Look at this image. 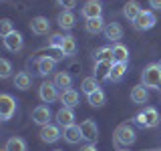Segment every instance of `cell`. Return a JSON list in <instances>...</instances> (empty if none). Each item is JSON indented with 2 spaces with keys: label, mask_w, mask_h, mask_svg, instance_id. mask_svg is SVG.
<instances>
[{
  "label": "cell",
  "mask_w": 161,
  "mask_h": 151,
  "mask_svg": "<svg viewBox=\"0 0 161 151\" xmlns=\"http://www.w3.org/2000/svg\"><path fill=\"white\" fill-rule=\"evenodd\" d=\"M113 60H101V63H95V75L97 79H109V73L113 69Z\"/></svg>",
  "instance_id": "44dd1931"
},
{
  "label": "cell",
  "mask_w": 161,
  "mask_h": 151,
  "mask_svg": "<svg viewBox=\"0 0 161 151\" xmlns=\"http://www.w3.org/2000/svg\"><path fill=\"white\" fill-rule=\"evenodd\" d=\"M50 117H53V113H50V107H48V105H38V107L32 111V121L36 125H40V127L48 125Z\"/></svg>",
  "instance_id": "8fae6325"
},
{
  "label": "cell",
  "mask_w": 161,
  "mask_h": 151,
  "mask_svg": "<svg viewBox=\"0 0 161 151\" xmlns=\"http://www.w3.org/2000/svg\"><path fill=\"white\" fill-rule=\"evenodd\" d=\"M141 81H143V87L159 89V87H161V67H159L157 63L145 67L143 75H141Z\"/></svg>",
  "instance_id": "6da1fadb"
},
{
  "label": "cell",
  "mask_w": 161,
  "mask_h": 151,
  "mask_svg": "<svg viewBox=\"0 0 161 151\" xmlns=\"http://www.w3.org/2000/svg\"><path fill=\"white\" fill-rule=\"evenodd\" d=\"M14 113H16V101L12 99V95H8V93L0 95V119L8 121V119H12Z\"/></svg>",
  "instance_id": "277c9868"
},
{
  "label": "cell",
  "mask_w": 161,
  "mask_h": 151,
  "mask_svg": "<svg viewBox=\"0 0 161 151\" xmlns=\"http://www.w3.org/2000/svg\"><path fill=\"white\" fill-rule=\"evenodd\" d=\"M2 42H4V47H6V50H10V53H18V50L24 47L22 34L16 32V30H14V32H10L8 36H4Z\"/></svg>",
  "instance_id": "30bf717a"
},
{
  "label": "cell",
  "mask_w": 161,
  "mask_h": 151,
  "mask_svg": "<svg viewBox=\"0 0 161 151\" xmlns=\"http://www.w3.org/2000/svg\"><path fill=\"white\" fill-rule=\"evenodd\" d=\"M113 60L115 63H127L129 60V48L125 44H115L113 47Z\"/></svg>",
  "instance_id": "cb8c5ba5"
},
{
  "label": "cell",
  "mask_w": 161,
  "mask_h": 151,
  "mask_svg": "<svg viewBox=\"0 0 161 151\" xmlns=\"http://www.w3.org/2000/svg\"><path fill=\"white\" fill-rule=\"evenodd\" d=\"M103 32H105V36L109 40H113V42H119V40L123 38V26H121L119 22H109Z\"/></svg>",
  "instance_id": "e0dca14e"
},
{
  "label": "cell",
  "mask_w": 161,
  "mask_h": 151,
  "mask_svg": "<svg viewBox=\"0 0 161 151\" xmlns=\"http://www.w3.org/2000/svg\"><path fill=\"white\" fill-rule=\"evenodd\" d=\"M149 4H151L155 10H161V0H149Z\"/></svg>",
  "instance_id": "8d00e7d4"
},
{
  "label": "cell",
  "mask_w": 161,
  "mask_h": 151,
  "mask_svg": "<svg viewBox=\"0 0 161 151\" xmlns=\"http://www.w3.org/2000/svg\"><path fill=\"white\" fill-rule=\"evenodd\" d=\"M80 14L85 16V20L99 18L101 14H103V6H101L99 0H87V2L83 4V8H80Z\"/></svg>",
  "instance_id": "ba28073f"
},
{
  "label": "cell",
  "mask_w": 161,
  "mask_h": 151,
  "mask_svg": "<svg viewBox=\"0 0 161 151\" xmlns=\"http://www.w3.org/2000/svg\"><path fill=\"white\" fill-rule=\"evenodd\" d=\"M58 87L54 83H50V81H44L42 85H40V89H38V97L44 101V103H53V101H57V99H60L58 97V91H57Z\"/></svg>",
  "instance_id": "5b68a950"
},
{
  "label": "cell",
  "mask_w": 161,
  "mask_h": 151,
  "mask_svg": "<svg viewBox=\"0 0 161 151\" xmlns=\"http://www.w3.org/2000/svg\"><path fill=\"white\" fill-rule=\"evenodd\" d=\"M54 64H57V60H53L48 54H44V57H40L36 60V69H38V73L42 75V77H48V75L53 73V70H54Z\"/></svg>",
  "instance_id": "2e32d148"
},
{
  "label": "cell",
  "mask_w": 161,
  "mask_h": 151,
  "mask_svg": "<svg viewBox=\"0 0 161 151\" xmlns=\"http://www.w3.org/2000/svg\"><path fill=\"white\" fill-rule=\"evenodd\" d=\"M155 22H157V18H155V14L151 12V10H143V12L137 16V20L133 22V26L141 30V32H145V30H149V28H153L155 26Z\"/></svg>",
  "instance_id": "8992f818"
},
{
  "label": "cell",
  "mask_w": 161,
  "mask_h": 151,
  "mask_svg": "<svg viewBox=\"0 0 161 151\" xmlns=\"http://www.w3.org/2000/svg\"><path fill=\"white\" fill-rule=\"evenodd\" d=\"M80 91H83V93H87V95L99 91V79L97 77H87L83 83H80Z\"/></svg>",
  "instance_id": "f1b7e54d"
},
{
  "label": "cell",
  "mask_w": 161,
  "mask_h": 151,
  "mask_svg": "<svg viewBox=\"0 0 161 151\" xmlns=\"http://www.w3.org/2000/svg\"><path fill=\"white\" fill-rule=\"evenodd\" d=\"M63 137V131H60L57 125H44L42 129H40V139L44 141V143H57V141Z\"/></svg>",
  "instance_id": "9c48e42d"
},
{
  "label": "cell",
  "mask_w": 161,
  "mask_h": 151,
  "mask_svg": "<svg viewBox=\"0 0 161 151\" xmlns=\"http://www.w3.org/2000/svg\"><path fill=\"white\" fill-rule=\"evenodd\" d=\"M10 32H14V28H12V22H10L8 18H4L2 22H0V34H2V38H4V36H8Z\"/></svg>",
  "instance_id": "d6a6232c"
},
{
  "label": "cell",
  "mask_w": 161,
  "mask_h": 151,
  "mask_svg": "<svg viewBox=\"0 0 161 151\" xmlns=\"http://www.w3.org/2000/svg\"><path fill=\"white\" fill-rule=\"evenodd\" d=\"M53 83L57 85V87H60L63 91H67V89H70V85H73V79H70L69 73H57Z\"/></svg>",
  "instance_id": "83f0119b"
},
{
  "label": "cell",
  "mask_w": 161,
  "mask_h": 151,
  "mask_svg": "<svg viewBox=\"0 0 161 151\" xmlns=\"http://www.w3.org/2000/svg\"><path fill=\"white\" fill-rule=\"evenodd\" d=\"M85 30H87L89 34H99L101 30H105L103 16H99V18H89L87 22H85Z\"/></svg>",
  "instance_id": "603a6c76"
},
{
  "label": "cell",
  "mask_w": 161,
  "mask_h": 151,
  "mask_svg": "<svg viewBox=\"0 0 161 151\" xmlns=\"http://www.w3.org/2000/svg\"><path fill=\"white\" fill-rule=\"evenodd\" d=\"M157 64H159V67H161V60H159V63H157Z\"/></svg>",
  "instance_id": "f35d334b"
},
{
  "label": "cell",
  "mask_w": 161,
  "mask_h": 151,
  "mask_svg": "<svg viewBox=\"0 0 161 151\" xmlns=\"http://www.w3.org/2000/svg\"><path fill=\"white\" fill-rule=\"evenodd\" d=\"M141 12H143V8H141V4L137 2V0H129V2H125V6H123V16L127 18V20L135 22Z\"/></svg>",
  "instance_id": "4fadbf2b"
},
{
  "label": "cell",
  "mask_w": 161,
  "mask_h": 151,
  "mask_svg": "<svg viewBox=\"0 0 161 151\" xmlns=\"http://www.w3.org/2000/svg\"><path fill=\"white\" fill-rule=\"evenodd\" d=\"M10 73H12V67H10V63H8L6 59H2V60H0V77H2V79H8Z\"/></svg>",
  "instance_id": "1f68e13d"
},
{
  "label": "cell",
  "mask_w": 161,
  "mask_h": 151,
  "mask_svg": "<svg viewBox=\"0 0 161 151\" xmlns=\"http://www.w3.org/2000/svg\"><path fill=\"white\" fill-rule=\"evenodd\" d=\"M30 30H32L34 34H47L48 30H50L48 18H44V16H34L32 20H30Z\"/></svg>",
  "instance_id": "9a60e30c"
},
{
  "label": "cell",
  "mask_w": 161,
  "mask_h": 151,
  "mask_svg": "<svg viewBox=\"0 0 161 151\" xmlns=\"http://www.w3.org/2000/svg\"><path fill=\"white\" fill-rule=\"evenodd\" d=\"M113 137H115V143H117V145H125V147H129V145L135 143L137 133H135V129L131 127V125L123 123V125H119V127L115 129Z\"/></svg>",
  "instance_id": "3957f363"
},
{
  "label": "cell",
  "mask_w": 161,
  "mask_h": 151,
  "mask_svg": "<svg viewBox=\"0 0 161 151\" xmlns=\"http://www.w3.org/2000/svg\"><path fill=\"white\" fill-rule=\"evenodd\" d=\"M89 97V105L91 107H103L105 105V93L103 91H95V93H91V95H87Z\"/></svg>",
  "instance_id": "f546056e"
},
{
  "label": "cell",
  "mask_w": 161,
  "mask_h": 151,
  "mask_svg": "<svg viewBox=\"0 0 161 151\" xmlns=\"http://www.w3.org/2000/svg\"><path fill=\"white\" fill-rule=\"evenodd\" d=\"M57 123L60 125V127H70V125H75V113H73V109H69V107H60L57 111Z\"/></svg>",
  "instance_id": "7c38bea8"
},
{
  "label": "cell",
  "mask_w": 161,
  "mask_h": 151,
  "mask_svg": "<svg viewBox=\"0 0 161 151\" xmlns=\"http://www.w3.org/2000/svg\"><path fill=\"white\" fill-rule=\"evenodd\" d=\"M63 137H64V141H67V143H70V145L79 143V141L83 139L80 125H70V127H64V129H63Z\"/></svg>",
  "instance_id": "5bb4252c"
},
{
  "label": "cell",
  "mask_w": 161,
  "mask_h": 151,
  "mask_svg": "<svg viewBox=\"0 0 161 151\" xmlns=\"http://www.w3.org/2000/svg\"><path fill=\"white\" fill-rule=\"evenodd\" d=\"M101 60H113V48H107V47L99 48L97 53H95V63H101Z\"/></svg>",
  "instance_id": "4dcf8cb0"
},
{
  "label": "cell",
  "mask_w": 161,
  "mask_h": 151,
  "mask_svg": "<svg viewBox=\"0 0 161 151\" xmlns=\"http://www.w3.org/2000/svg\"><path fill=\"white\" fill-rule=\"evenodd\" d=\"M131 101H133L135 105H143L149 101V93H147V87H143V85H137V87L131 89Z\"/></svg>",
  "instance_id": "d6986e66"
},
{
  "label": "cell",
  "mask_w": 161,
  "mask_h": 151,
  "mask_svg": "<svg viewBox=\"0 0 161 151\" xmlns=\"http://www.w3.org/2000/svg\"><path fill=\"white\" fill-rule=\"evenodd\" d=\"M48 57L53 59V60H60L64 57V53H63V48H53V47H48Z\"/></svg>",
  "instance_id": "e575fe53"
},
{
  "label": "cell",
  "mask_w": 161,
  "mask_h": 151,
  "mask_svg": "<svg viewBox=\"0 0 161 151\" xmlns=\"http://www.w3.org/2000/svg\"><path fill=\"white\" fill-rule=\"evenodd\" d=\"M63 42H64V36L63 34H53L48 40V47H53V48H60L63 47Z\"/></svg>",
  "instance_id": "836d02e7"
},
{
  "label": "cell",
  "mask_w": 161,
  "mask_h": 151,
  "mask_svg": "<svg viewBox=\"0 0 161 151\" xmlns=\"http://www.w3.org/2000/svg\"><path fill=\"white\" fill-rule=\"evenodd\" d=\"M4 151H26V143L20 137H10L4 145Z\"/></svg>",
  "instance_id": "4316f807"
},
{
  "label": "cell",
  "mask_w": 161,
  "mask_h": 151,
  "mask_svg": "<svg viewBox=\"0 0 161 151\" xmlns=\"http://www.w3.org/2000/svg\"><path fill=\"white\" fill-rule=\"evenodd\" d=\"M57 22H58L60 28L70 30V28H75V22H77V18H75V14L70 12V10H63V12L57 16Z\"/></svg>",
  "instance_id": "ffe728a7"
},
{
  "label": "cell",
  "mask_w": 161,
  "mask_h": 151,
  "mask_svg": "<svg viewBox=\"0 0 161 151\" xmlns=\"http://www.w3.org/2000/svg\"><path fill=\"white\" fill-rule=\"evenodd\" d=\"M57 151H60V149H57Z\"/></svg>",
  "instance_id": "ab89813d"
},
{
  "label": "cell",
  "mask_w": 161,
  "mask_h": 151,
  "mask_svg": "<svg viewBox=\"0 0 161 151\" xmlns=\"http://www.w3.org/2000/svg\"><path fill=\"white\" fill-rule=\"evenodd\" d=\"M80 133H83V139L95 143V141L99 139V127H97V123H95L93 119H85L83 123H80Z\"/></svg>",
  "instance_id": "52a82bcc"
},
{
  "label": "cell",
  "mask_w": 161,
  "mask_h": 151,
  "mask_svg": "<svg viewBox=\"0 0 161 151\" xmlns=\"http://www.w3.org/2000/svg\"><path fill=\"white\" fill-rule=\"evenodd\" d=\"M30 85H32V79H30V75L28 73H18L16 77H14V87L20 89V91H28L30 89Z\"/></svg>",
  "instance_id": "d4e9b609"
},
{
  "label": "cell",
  "mask_w": 161,
  "mask_h": 151,
  "mask_svg": "<svg viewBox=\"0 0 161 151\" xmlns=\"http://www.w3.org/2000/svg\"><path fill=\"white\" fill-rule=\"evenodd\" d=\"M60 103L63 107H69V109H75L79 105V93L75 89H67L60 93Z\"/></svg>",
  "instance_id": "ac0fdd59"
},
{
  "label": "cell",
  "mask_w": 161,
  "mask_h": 151,
  "mask_svg": "<svg viewBox=\"0 0 161 151\" xmlns=\"http://www.w3.org/2000/svg\"><path fill=\"white\" fill-rule=\"evenodd\" d=\"M63 53L64 57H73V54H77V40H75V36H70V34H67L64 36V42H63Z\"/></svg>",
  "instance_id": "484cf974"
},
{
  "label": "cell",
  "mask_w": 161,
  "mask_h": 151,
  "mask_svg": "<svg viewBox=\"0 0 161 151\" xmlns=\"http://www.w3.org/2000/svg\"><path fill=\"white\" fill-rule=\"evenodd\" d=\"M80 151H97L95 145H85V147H80Z\"/></svg>",
  "instance_id": "74e56055"
},
{
  "label": "cell",
  "mask_w": 161,
  "mask_h": 151,
  "mask_svg": "<svg viewBox=\"0 0 161 151\" xmlns=\"http://www.w3.org/2000/svg\"><path fill=\"white\" fill-rule=\"evenodd\" d=\"M60 6H64V10H73V6L77 4V0H57Z\"/></svg>",
  "instance_id": "d590c367"
},
{
  "label": "cell",
  "mask_w": 161,
  "mask_h": 151,
  "mask_svg": "<svg viewBox=\"0 0 161 151\" xmlns=\"http://www.w3.org/2000/svg\"><path fill=\"white\" fill-rule=\"evenodd\" d=\"M125 73H127V63H115L113 69H111V73H109V79L107 81L119 83V81L125 77Z\"/></svg>",
  "instance_id": "7402d4cb"
},
{
  "label": "cell",
  "mask_w": 161,
  "mask_h": 151,
  "mask_svg": "<svg viewBox=\"0 0 161 151\" xmlns=\"http://www.w3.org/2000/svg\"><path fill=\"white\" fill-rule=\"evenodd\" d=\"M135 123H137L139 127H143V129H153V127H157V125H159V113H157V109L145 107V111L137 113Z\"/></svg>",
  "instance_id": "7a4b0ae2"
}]
</instances>
